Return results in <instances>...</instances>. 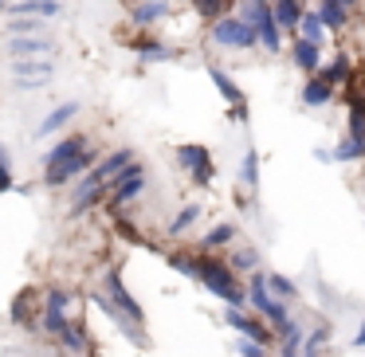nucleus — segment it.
Returning <instances> with one entry per match:
<instances>
[{"instance_id": "a19ab883", "label": "nucleus", "mask_w": 365, "mask_h": 357, "mask_svg": "<svg viewBox=\"0 0 365 357\" xmlns=\"http://www.w3.org/2000/svg\"><path fill=\"white\" fill-rule=\"evenodd\" d=\"M354 349H365V318H361V326H357V333H354Z\"/></svg>"}, {"instance_id": "a878e982", "label": "nucleus", "mask_w": 365, "mask_h": 357, "mask_svg": "<svg viewBox=\"0 0 365 357\" xmlns=\"http://www.w3.org/2000/svg\"><path fill=\"white\" fill-rule=\"evenodd\" d=\"M59 341H63V349H67L71 357H83V353H87V333H83L79 322H67L63 330H59Z\"/></svg>"}, {"instance_id": "39448f33", "label": "nucleus", "mask_w": 365, "mask_h": 357, "mask_svg": "<svg viewBox=\"0 0 365 357\" xmlns=\"http://www.w3.org/2000/svg\"><path fill=\"white\" fill-rule=\"evenodd\" d=\"M142 192H145V165L142 161H130V165L110 181V189H106V205H110V212H118V208L134 205Z\"/></svg>"}, {"instance_id": "6ab92c4d", "label": "nucleus", "mask_w": 365, "mask_h": 357, "mask_svg": "<svg viewBox=\"0 0 365 357\" xmlns=\"http://www.w3.org/2000/svg\"><path fill=\"white\" fill-rule=\"evenodd\" d=\"M291 63L299 67L302 75H314L318 67H322V48L310 40H302V36H294L291 40Z\"/></svg>"}, {"instance_id": "e433bc0d", "label": "nucleus", "mask_w": 365, "mask_h": 357, "mask_svg": "<svg viewBox=\"0 0 365 357\" xmlns=\"http://www.w3.org/2000/svg\"><path fill=\"white\" fill-rule=\"evenodd\" d=\"M326 338H330V330H326V326H314V330L302 338V357H322Z\"/></svg>"}, {"instance_id": "f03ea898", "label": "nucleus", "mask_w": 365, "mask_h": 357, "mask_svg": "<svg viewBox=\"0 0 365 357\" xmlns=\"http://www.w3.org/2000/svg\"><path fill=\"white\" fill-rule=\"evenodd\" d=\"M208 43H212V48H224V51H252V48H259V36H255V28L247 24L244 16L228 12V16H220L216 24H208Z\"/></svg>"}, {"instance_id": "0eeeda50", "label": "nucleus", "mask_w": 365, "mask_h": 357, "mask_svg": "<svg viewBox=\"0 0 365 357\" xmlns=\"http://www.w3.org/2000/svg\"><path fill=\"white\" fill-rule=\"evenodd\" d=\"M103 294H106V299H110L114 306H118L134 326H145V310L138 306V299L126 291V283H122V271H118V267H110V271L103 275Z\"/></svg>"}, {"instance_id": "f257e3e1", "label": "nucleus", "mask_w": 365, "mask_h": 357, "mask_svg": "<svg viewBox=\"0 0 365 357\" xmlns=\"http://www.w3.org/2000/svg\"><path fill=\"white\" fill-rule=\"evenodd\" d=\"M197 283L205 286L208 294H216L220 302H228V306H244L247 302L244 283H240L236 271H232L220 255H208V252L197 255Z\"/></svg>"}, {"instance_id": "7ed1b4c3", "label": "nucleus", "mask_w": 365, "mask_h": 357, "mask_svg": "<svg viewBox=\"0 0 365 357\" xmlns=\"http://www.w3.org/2000/svg\"><path fill=\"white\" fill-rule=\"evenodd\" d=\"M244 291H247V302L255 306V314L267 318V326L283 330V326L291 322V310H287L283 299H275V294L267 291V279H263V271H252V279L244 283Z\"/></svg>"}, {"instance_id": "1a4fd4ad", "label": "nucleus", "mask_w": 365, "mask_h": 357, "mask_svg": "<svg viewBox=\"0 0 365 357\" xmlns=\"http://www.w3.org/2000/svg\"><path fill=\"white\" fill-rule=\"evenodd\" d=\"M9 75L20 90H36V87H43V83H51L56 63H51V59H12Z\"/></svg>"}, {"instance_id": "4468645a", "label": "nucleus", "mask_w": 365, "mask_h": 357, "mask_svg": "<svg viewBox=\"0 0 365 357\" xmlns=\"http://www.w3.org/2000/svg\"><path fill=\"white\" fill-rule=\"evenodd\" d=\"M314 75L322 83H330L334 90H341L349 79H354V56H349V51H334V59H330V63H322Z\"/></svg>"}, {"instance_id": "9d476101", "label": "nucleus", "mask_w": 365, "mask_h": 357, "mask_svg": "<svg viewBox=\"0 0 365 357\" xmlns=\"http://www.w3.org/2000/svg\"><path fill=\"white\" fill-rule=\"evenodd\" d=\"M4 56L9 59H56V43L48 36H12L4 43Z\"/></svg>"}, {"instance_id": "ddd939ff", "label": "nucleus", "mask_w": 365, "mask_h": 357, "mask_svg": "<svg viewBox=\"0 0 365 357\" xmlns=\"http://www.w3.org/2000/svg\"><path fill=\"white\" fill-rule=\"evenodd\" d=\"M0 12L4 16H40V20H56L63 12L59 0H16V4H4L0 0Z\"/></svg>"}, {"instance_id": "c9c22d12", "label": "nucleus", "mask_w": 365, "mask_h": 357, "mask_svg": "<svg viewBox=\"0 0 365 357\" xmlns=\"http://www.w3.org/2000/svg\"><path fill=\"white\" fill-rule=\"evenodd\" d=\"M334 161H365V142H357V138H341V142L334 145Z\"/></svg>"}, {"instance_id": "2eb2a0df", "label": "nucleus", "mask_w": 365, "mask_h": 357, "mask_svg": "<svg viewBox=\"0 0 365 357\" xmlns=\"http://www.w3.org/2000/svg\"><path fill=\"white\" fill-rule=\"evenodd\" d=\"M314 16L322 20V28L330 36H341L349 28V9L341 4V0H318L314 4Z\"/></svg>"}, {"instance_id": "4c0bfd02", "label": "nucleus", "mask_w": 365, "mask_h": 357, "mask_svg": "<svg viewBox=\"0 0 365 357\" xmlns=\"http://www.w3.org/2000/svg\"><path fill=\"white\" fill-rule=\"evenodd\" d=\"M12 189V157H9V150L0 145V192H9Z\"/></svg>"}, {"instance_id": "5701e85b", "label": "nucleus", "mask_w": 365, "mask_h": 357, "mask_svg": "<svg viewBox=\"0 0 365 357\" xmlns=\"http://www.w3.org/2000/svg\"><path fill=\"white\" fill-rule=\"evenodd\" d=\"M83 145H87V138H83V134H67L63 142H56V145L48 150V157H43V169H51V165H63V161H71L75 153L83 150Z\"/></svg>"}, {"instance_id": "9b49d317", "label": "nucleus", "mask_w": 365, "mask_h": 357, "mask_svg": "<svg viewBox=\"0 0 365 357\" xmlns=\"http://www.w3.org/2000/svg\"><path fill=\"white\" fill-rule=\"evenodd\" d=\"M67 302H71V294H67V291H59V286H51V291H48V299H43V314H40L43 333L59 338V330L71 322V318H67Z\"/></svg>"}, {"instance_id": "a211bd4d", "label": "nucleus", "mask_w": 365, "mask_h": 357, "mask_svg": "<svg viewBox=\"0 0 365 357\" xmlns=\"http://www.w3.org/2000/svg\"><path fill=\"white\" fill-rule=\"evenodd\" d=\"M130 51H138L142 56V63H165V59H177L181 51L177 48H165L161 40H153V36H134V40H126Z\"/></svg>"}, {"instance_id": "f3484780", "label": "nucleus", "mask_w": 365, "mask_h": 357, "mask_svg": "<svg viewBox=\"0 0 365 357\" xmlns=\"http://www.w3.org/2000/svg\"><path fill=\"white\" fill-rule=\"evenodd\" d=\"M169 16V0H138L130 4V24L134 28H153Z\"/></svg>"}, {"instance_id": "b1692460", "label": "nucleus", "mask_w": 365, "mask_h": 357, "mask_svg": "<svg viewBox=\"0 0 365 357\" xmlns=\"http://www.w3.org/2000/svg\"><path fill=\"white\" fill-rule=\"evenodd\" d=\"M279 333V357H302V338H307V330H302V322H287Z\"/></svg>"}, {"instance_id": "ea45409f", "label": "nucleus", "mask_w": 365, "mask_h": 357, "mask_svg": "<svg viewBox=\"0 0 365 357\" xmlns=\"http://www.w3.org/2000/svg\"><path fill=\"white\" fill-rule=\"evenodd\" d=\"M118 236H126L130 244H142V236H138V228L130 220H118Z\"/></svg>"}, {"instance_id": "412c9836", "label": "nucleus", "mask_w": 365, "mask_h": 357, "mask_svg": "<svg viewBox=\"0 0 365 357\" xmlns=\"http://www.w3.org/2000/svg\"><path fill=\"white\" fill-rule=\"evenodd\" d=\"M302 12H307L302 0H271V16H275V24L283 28V32H299Z\"/></svg>"}, {"instance_id": "72a5a7b5", "label": "nucleus", "mask_w": 365, "mask_h": 357, "mask_svg": "<svg viewBox=\"0 0 365 357\" xmlns=\"http://www.w3.org/2000/svg\"><path fill=\"white\" fill-rule=\"evenodd\" d=\"M43 24H48V20H40V16H9L12 36H43Z\"/></svg>"}, {"instance_id": "37998d69", "label": "nucleus", "mask_w": 365, "mask_h": 357, "mask_svg": "<svg viewBox=\"0 0 365 357\" xmlns=\"http://www.w3.org/2000/svg\"><path fill=\"white\" fill-rule=\"evenodd\" d=\"M341 4H346V9H349V12H354V9H357V4H361V0H341Z\"/></svg>"}, {"instance_id": "f704fd0d", "label": "nucleus", "mask_w": 365, "mask_h": 357, "mask_svg": "<svg viewBox=\"0 0 365 357\" xmlns=\"http://www.w3.org/2000/svg\"><path fill=\"white\" fill-rule=\"evenodd\" d=\"M197 220H200V205H185L181 212L173 216V224H169V236H185Z\"/></svg>"}, {"instance_id": "aec40b11", "label": "nucleus", "mask_w": 365, "mask_h": 357, "mask_svg": "<svg viewBox=\"0 0 365 357\" xmlns=\"http://www.w3.org/2000/svg\"><path fill=\"white\" fill-rule=\"evenodd\" d=\"M255 36H259V48L267 51V56H279L283 51V43H287V32L275 24V16H263V20H255Z\"/></svg>"}, {"instance_id": "7c9ffc66", "label": "nucleus", "mask_w": 365, "mask_h": 357, "mask_svg": "<svg viewBox=\"0 0 365 357\" xmlns=\"http://www.w3.org/2000/svg\"><path fill=\"white\" fill-rule=\"evenodd\" d=\"M228 267L236 271V275H252V271H259V252H252V247H240V252L228 255Z\"/></svg>"}, {"instance_id": "58836bf2", "label": "nucleus", "mask_w": 365, "mask_h": 357, "mask_svg": "<svg viewBox=\"0 0 365 357\" xmlns=\"http://www.w3.org/2000/svg\"><path fill=\"white\" fill-rule=\"evenodd\" d=\"M236 349H240V357H267V346H259V341H252V338H240Z\"/></svg>"}, {"instance_id": "6e6552de", "label": "nucleus", "mask_w": 365, "mask_h": 357, "mask_svg": "<svg viewBox=\"0 0 365 357\" xmlns=\"http://www.w3.org/2000/svg\"><path fill=\"white\" fill-rule=\"evenodd\" d=\"M208 79H212V87L220 90V98L228 103V110H232V122H240V126H247V98H244V90L236 87V79H232L224 67H216V63H208Z\"/></svg>"}, {"instance_id": "f8f14e48", "label": "nucleus", "mask_w": 365, "mask_h": 357, "mask_svg": "<svg viewBox=\"0 0 365 357\" xmlns=\"http://www.w3.org/2000/svg\"><path fill=\"white\" fill-rule=\"evenodd\" d=\"M224 322H228L232 330L240 333V338H252V341H259V346H275V338H271V326H263L259 318L244 314V306H228Z\"/></svg>"}, {"instance_id": "bb28decb", "label": "nucleus", "mask_w": 365, "mask_h": 357, "mask_svg": "<svg viewBox=\"0 0 365 357\" xmlns=\"http://www.w3.org/2000/svg\"><path fill=\"white\" fill-rule=\"evenodd\" d=\"M192 12H197L205 24H216L220 16L232 12V0H192Z\"/></svg>"}, {"instance_id": "79ce46f5", "label": "nucleus", "mask_w": 365, "mask_h": 357, "mask_svg": "<svg viewBox=\"0 0 365 357\" xmlns=\"http://www.w3.org/2000/svg\"><path fill=\"white\" fill-rule=\"evenodd\" d=\"M314 157H318V161H334V150H322V145H318Z\"/></svg>"}, {"instance_id": "423d86ee", "label": "nucleus", "mask_w": 365, "mask_h": 357, "mask_svg": "<svg viewBox=\"0 0 365 357\" xmlns=\"http://www.w3.org/2000/svg\"><path fill=\"white\" fill-rule=\"evenodd\" d=\"M95 161H98V150L87 142V145H83V150L75 153L71 161H63V165H51V169H43V181H48L51 189H63L67 181H75V177L91 173V169H95Z\"/></svg>"}, {"instance_id": "2f4dec72", "label": "nucleus", "mask_w": 365, "mask_h": 357, "mask_svg": "<svg viewBox=\"0 0 365 357\" xmlns=\"http://www.w3.org/2000/svg\"><path fill=\"white\" fill-rule=\"evenodd\" d=\"M32 306H36V291H20L16 299H12V322L16 326H28L32 322Z\"/></svg>"}, {"instance_id": "dca6fc26", "label": "nucleus", "mask_w": 365, "mask_h": 357, "mask_svg": "<svg viewBox=\"0 0 365 357\" xmlns=\"http://www.w3.org/2000/svg\"><path fill=\"white\" fill-rule=\"evenodd\" d=\"M299 98H302V106H307V110H322V106H330L334 98H338V90H334L330 83H322L318 75H307V79H302Z\"/></svg>"}, {"instance_id": "cd10ccee", "label": "nucleus", "mask_w": 365, "mask_h": 357, "mask_svg": "<svg viewBox=\"0 0 365 357\" xmlns=\"http://www.w3.org/2000/svg\"><path fill=\"white\" fill-rule=\"evenodd\" d=\"M299 32H302V40L318 43V48H322V43L330 40V32H326V28H322V20L314 16V9H307V12H302V20H299Z\"/></svg>"}, {"instance_id": "20e7f679", "label": "nucleus", "mask_w": 365, "mask_h": 357, "mask_svg": "<svg viewBox=\"0 0 365 357\" xmlns=\"http://www.w3.org/2000/svg\"><path fill=\"white\" fill-rule=\"evenodd\" d=\"M177 165L185 169V173L192 177V185L197 189H208V185L216 181V161H212V150L200 142H185L177 145Z\"/></svg>"}, {"instance_id": "4be33fe9", "label": "nucleus", "mask_w": 365, "mask_h": 357, "mask_svg": "<svg viewBox=\"0 0 365 357\" xmlns=\"http://www.w3.org/2000/svg\"><path fill=\"white\" fill-rule=\"evenodd\" d=\"M79 114V103H59L56 110L48 114V118L36 126V138H51V134H59L63 126H71V118Z\"/></svg>"}, {"instance_id": "473e14b6", "label": "nucleus", "mask_w": 365, "mask_h": 357, "mask_svg": "<svg viewBox=\"0 0 365 357\" xmlns=\"http://www.w3.org/2000/svg\"><path fill=\"white\" fill-rule=\"evenodd\" d=\"M165 263L177 271V275H185V279H192V283H197V255H192V252H169Z\"/></svg>"}, {"instance_id": "c85d7f7f", "label": "nucleus", "mask_w": 365, "mask_h": 357, "mask_svg": "<svg viewBox=\"0 0 365 357\" xmlns=\"http://www.w3.org/2000/svg\"><path fill=\"white\" fill-rule=\"evenodd\" d=\"M236 224H216V228H208V236L200 239V252H216V247H224V244H232V239H236Z\"/></svg>"}, {"instance_id": "c756f323", "label": "nucleus", "mask_w": 365, "mask_h": 357, "mask_svg": "<svg viewBox=\"0 0 365 357\" xmlns=\"http://www.w3.org/2000/svg\"><path fill=\"white\" fill-rule=\"evenodd\" d=\"M240 185H244V189H259V153L255 150H247L244 153V161H240Z\"/></svg>"}, {"instance_id": "393cba45", "label": "nucleus", "mask_w": 365, "mask_h": 357, "mask_svg": "<svg viewBox=\"0 0 365 357\" xmlns=\"http://www.w3.org/2000/svg\"><path fill=\"white\" fill-rule=\"evenodd\" d=\"M263 279H267V291L275 294V299H283V302L299 299V283H294V279L279 275V271H263Z\"/></svg>"}]
</instances>
